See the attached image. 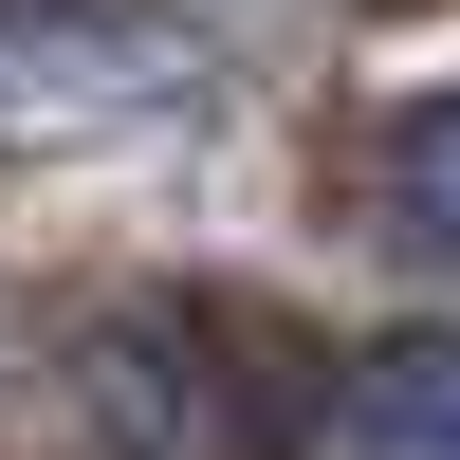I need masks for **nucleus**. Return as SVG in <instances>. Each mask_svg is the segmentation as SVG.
<instances>
[{"label":"nucleus","instance_id":"f257e3e1","mask_svg":"<svg viewBox=\"0 0 460 460\" xmlns=\"http://www.w3.org/2000/svg\"><path fill=\"white\" fill-rule=\"evenodd\" d=\"M203 93L221 56L166 0H0V129H166Z\"/></svg>","mask_w":460,"mask_h":460},{"label":"nucleus","instance_id":"7ed1b4c3","mask_svg":"<svg viewBox=\"0 0 460 460\" xmlns=\"http://www.w3.org/2000/svg\"><path fill=\"white\" fill-rule=\"evenodd\" d=\"M368 203H387V240H405V258H460V74L387 111V147H368Z\"/></svg>","mask_w":460,"mask_h":460},{"label":"nucleus","instance_id":"f03ea898","mask_svg":"<svg viewBox=\"0 0 460 460\" xmlns=\"http://www.w3.org/2000/svg\"><path fill=\"white\" fill-rule=\"evenodd\" d=\"M314 460H460V332H387L314 405Z\"/></svg>","mask_w":460,"mask_h":460}]
</instances>
